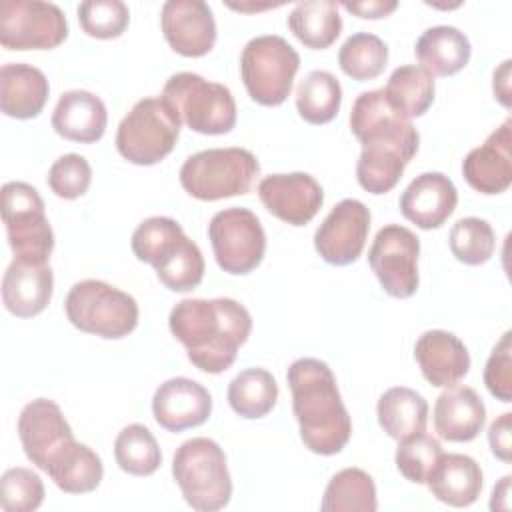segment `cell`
Segmentation results:
<instances>
[{
    "mask_svg": "<svg viewBox=\"0 0 512 512\" xmlns=\"http://www.w3.org/2000/svg\"><path fill=\"white\" fill-rule=\"evenodd\" d=\"M46 472L62 492L86 494L98 488L104 466L90 446L70 440L50 460Z\"/></svg>",
    "mask_w": 512,
    "mask_h": 512,
    "instance_id": "29",
    "label": "cell"
},
{
    "mask_svg": "<svg viewBox=\"0 0 512 512\" xmlns=\"http://www.w3.org/2000/svg\"><path fill=\"white\" fill-rule=\"evenodd\" d=\"M482 480V468L472 456L442 452L426 484L436 500L454 508H464L478 500Z\"/></svg>",
    "mask_w": 512,
    "mask_h": 512,
    "instance_id": "27",
    "label": "cell"
},
{
    "mask_svg": "<svg viewBox=\"0 0 512 512\" xmlns=\"http://www.w3.org/2000/svg\"><path fill=\"white\" fill-rule=\"evenodd\" d=\"M78 20L88 36L110 40L124 34L130 12L122 0H88L78 6Z\"/></svg>",
    "mask_w": 512,
    "mask_h": 512,
    "instance_id": "41",
    "label": "cell"
},
{
    "mask_svg": "<svg viewBox=\"0 0 512 512\" xmlns=\"http://www.w3.org/2000/svg\"><path fill=\"white\" fill-rule=\"evenodd\" d=\"M108 112L104 102L88 90H68L60 94L52 112V128L58 136L92 144L106 132Z\"/></svg>",
    "mask_w": 512,
    "mask_h": 512,
    "instance_id": "25",
    "label": "cell"
},
{
    "mask_svg": "<svg viewBox=\"0 0 512 512\" xmlns=\"http://www.w3.org/2000/svg\"><path fill=\"white\" fill-rule=\"evenodd\" d=\"M132 252L156 270L158 280L172 292H188L204 278V256L182 226L168 216H150L132 234Z\"/></svg>",
    "mask_w": 512,
    "mask_h": 512,
    "instance_id": "3",
    "label": "cell"
},
{
    "mask_svg": "<svg viewBox=\"0 0 512 512\" xmlns=\"http://www.w3.org/2000/svg\"><path fill=\"white\" fill-rule=\"evenodd\" d=\"M414 358L422 376L438 388L456 386L470 370L464 342L446 330H428L414 344Z\"/></svg>",
    "mask_w": 512,
    "mask_h": 512,
    "instance_id": "22",
    "label": "cell"
},
{
    "mask_svg": "<svg viewBox=\"0 0 512 512\" xmlns=\"http://www.w3.org/2000/svg\"><path fill=\"white\" fill-rule=\"evenodd\" d=\"M418 256V236L400 224H388L378 230L368 250V264L386 294L410 298L420 282Z\"/></svg>",
    "mask_w": 512,
    "mask_h": 512,
    "instance_id": "13",
    "label": "cell"
},
{
    "mask_svg": "<svg viewBox=\"0 0 512 512\" xmlns=\"http://www.w3.org/2000/svg\"><path fill=\"white\" fill-rule=\"evenodd\" d=\"M44 500L42 478L30 468H10L0 478V506L6 512H32Z\"/></svg>",
    "mask_w": 512,
    "mask_h": 512,
    "instance_id": "42",
    "label": "cell"
},
{
    "mask_svg": "<svg viewBox=\"0 0 512 512\" xmlns=\"http://www.w3.org/2000/svg\"><path fill=\"white\" fill-rule=\"evenodd\" d=\"M64 310L72 326L108 340L128 336L138 324L136 300L128 292L94 278L80 280L68 290Z\"/></svg>",
    "mask_w": 512,
    "mask_h": 512,
    "instance_id": "6",
    "label": "cell"
},
{
    "mask_svg": "<svg viewBox=\"0 0 512 512\" xmlns=\"http://www.w3.org/2000/svg\"><path fill=\"white\" fill-rule=\"evenodd\" d=\"M510 64H512L510 60H504L500 68L494 70V78H492L494 96L504 108H510Z\"/></svg>",
    "mask_w": 512,
    "mask_h": 512,
    "instance_id": "47",
    "label": "cell"
},
{
    "mask_svg": "<svg viewBox=\"0 0 512 512\" xmlns=\"http://www.w3.org/2000/svg\"><path fill=\"white\" fill-rule=\"evenodd\" d=\"M496 248V236L492 226L476 216L460 218L450 230V250L456 260L468 266H480L488 262Z\"/></svg>",
    "mask_w": 512,
    "mask_h": 512,
    "instance_id": "39",
    "label": "cell"
},
{
    "mask_svg": "<svg viewBox=\"0 0 512 512\" xmlns=\"http://www.w3.org/2000/svg\"><path fill=\"white\" fill-rule=\"evenodd\" d=\"M376 414L382 430L400 442L426 430L428 402L412 388L394 386L380 396Z\"/></svg>",
    "mask_w": 512,
    "mask_h": 512,
    "instance_id": "30",
    "label": "cell"
},
{
    "mask_svg": "<svg viewBox=\"0 0 512 512\" xmlns=\"http://www.w3.org/2000/svg\"><path fill=\"white\" fill-rule=\"evenodd\" d=\"M512 346H510V332H504L502 338L496 342L492 348L486 368H484V384L488 392L502 400L510 402L512 400Z\"/></svg>",
    "mask_w": 512,
    "mask_h": 512,
    "instance_id": "44",
    "label": "cell"
},
{
    "mask_svg": "<svg viewBox=\"0 0 512 512\" xmlns=\"http://www.w3.org/2000/svg\"><path fill=\"white\" fill-rule=\"evenodd\" d=\"M510 480H512V476L506 474V476L500 478V482L494 486V490H492V500H490V508H492V510H508V508H510Z\"/></svg>",
    "mask_w": 512,
    "mask_h": 512,
    "instance_id": "48",
    "label": "cell"
},
{
    "mask_svg": "<svg viewBox=\"0 0 512 512\" xmlns=\"http://www.w3.org/2000/svg\"><path fill=\"white\" fill-rule=\"evenodd\" d=\"M212 412L210 392L192 378H170L162 382L152 398L154 420L168 432L200 426Z\"/></svg>",
    "mask_w": 512,
    "mask_h": 512,
    "instance_id": "19",
    "label": "cell"
},
{
    "mask_svg": "<svg viewBox=\"0 0 512 512\" xmlns=\"http://www.w3.org/2000/svg\"><path fill=\"white\" fill-rule=\"evenodd\" d=\"M66 36V16L52 2L6 0L0 8V44L6 50H52Z\"/></svg>",
    "mask_w": 512,
    "mask_h": 512,
    "instance_id": "12",
    "label": "cell"
},
{
    "mask_svg": "<svg viewBox=\"0 0 512 512\" xmlns=\"http://www.w3.org/2000/svg\"><path fill=\"white\" fill-rule=\"evenodd\" d=\"M172 476L184 500L198 512L224 508L232 496L226 454L212 438H192L180 444L172 458Z\"/></svg>",
    "mask_w": 512,
    "mask_h": 512,
    "instance_id": "4",
    "label": "cell"
},
{
    "mask_svg": "<svg viewBox=\"0 0 512 512\" xmlns=\"http://www.w3.org/2000/svg\"><path fill=\"white\" fill-rule=\"evenodd\" d=\"M162 32L170 48L182 56L208 54L216 42V22L202 0H168L162 6Z\"/></svg>",
    "mask_w": 512,
    "mask_h": 512,
    "instance_id": "18",
    "label": "cell"
},
{
    "mask_svg": "<svg viewBox=\"0 0 512 512\" xmlns=\"http://www.w3.org/2000/svg\"><path fill=\"white\" fill-rule=\"evenodd\" d=\"M298 68V52L276 34L252 38L240 54L244 88L262 106H278L290 96Z\"/></svg>",
    "mask_w": 512,
    "mask_h": 512,
    "instance_id": "9",
    "label": "cell"
},
{
    "mask_svg": "<svg viewBox=\"0 0 512 512\" xmlns=\"http://www.w3.org/2000/svg\"><path fill=\"white\" fill-rule=\"evenodd\" d=\"M342 104V86L326 70H312L296 88V110L310 124H328Z\"/></svg>",
    "mask_w": 512,
    "mask_h": 512,
    "instance_id": "36",
    "label": "cell"
},
{
    "mask_svg": "<svg viewBox=\"0 0 512 512\" xmlns=\"http://www.w3.org/2000/svg\"><path fill=\"white\" fill-rule=\"evenodd\" d=\"M464 180L480 194H502L512 182V120L506 118L482 146L462 160Z\"/></svg>",
    "mask_w": 512,
    "mask_h": 512,
    "instance_id": "20",
    "label": "cell"
},
{
    "mask_svg": "<svg viewBox=\"0 0 512 512\" xmlns=\"http://www.w3.org/2000/svg\"><path fill=\"white\" fill-rule=\"evenodd\" d=\"M414 156L416 152L398 146H362L356 164L358 184L370 194H386L398 184Z\"/></svg>",
    "mask_w": 512,
    "mask_h": 512,
    "instance_id": "32",
    "label": "cell"
},
{
    "mask_svg": "<svg viewBox=\"0 0 512 512\" xmlns=\"http://www.w3.org/2000/svg\"><path fill=\"white\" fill-rule=\"evenodd\" d=\"M416 58L432 76H452L460 72L472 54L470 40L454 26H432L416 40Z\"/></svg>",
    "mask_w": 512,
    "mask_h": 512,
    "instance_id": "28",
    "label": "cell"
},
{
    "mask_svg": "<svg viewBox=\"0 0 512 512\" xmlns=\"http://www.w3.org/2000/svg\"><path fill=\"white\" fill-rule=\"evenodd\" d=\"M290 32L312 50H324L336 42L342 32L338 4L332 0L298 2L288 14Z\"/></svg>",
    "mask_w": 512,
    "mask_h": 512,
    "instance_id": "31",
    "label": "cell"
},
{
    "mask_svg": "<svg viewBox=\"0 0 512 512\" xmlns=\"http://www.w3.org/2000/svg\"><path fill=\"white\" fill-rule=\"evenodd\" d=\"M486 422V406L470 386L446 388L434 404V428L448 442L474 440Z\"/></svg>",
    "mask_w": 512,
    "mask_h": 512,
    "instance_id": "24",
    "label": "cell"
},
{
    "mask_svg": "<svg viewBox=\"0 0 512 512\" xmlns=\"http://www.w3.org/2000/svg\"><path fill=\"white\" fill-rule=\"evenodd\" d=\"M388 62V46L370 32L352 34L338 52V64L346 76L364 82L382 74Z\"/></svg>",
    "mask_w": 512,
    "mask_h": 512,
    "instance_id": "38",
    "label": "cell"
},
{
    "mask_svg": "<svg viewBox=\"0 0 512 512\" xmlns=\"http://www.w3.org/2000/svg\"><path fill=\"white\" fill-rule=\"evenodd\" d=\"M350 128L362 146H400L418 152V130L392 106L384 88L362 92L354 100Z\"/></svg>",
    "mask_w": 512,
    "mask_h": 512,
    "instance_id": "14",
    "label": "cell"
},
{
    "mask_svg": "<svg viewBox=\"0 0 512 512\" xmlns=\"http://www.w3.org/2000/svg\"><path fill=\"white\" fill-rule=\"evenodd\" d=\"M168 326L198 370L220 374L248 340L252 316L232 298H186L170 310Z\"/></svg>",
    "mask_w": 512,
    "mask_h": 512,
    "instance_id": "1",
    "label": "cell"
},
{
    "mask_svg": "<svg viewBox=\"0 0 512 512\" xmlns=\"http://www.w3.org/2000/svg\"><path fill=\"white\" fill-rule=\"evenodd\" d=\"M54 290V274L48 264H34L14 258L2 278L4 308L18 318L40 314Z\"/></svg>",
    "mask_w": 512,
    "mask_h": 512,
    "instance_id": "23",
    "label": "cell"
},
{
    "mask_svg": "<svg viewBox=\"0 0 512 512\" xmlns=\"http://www.w3.org/2000/svg\"><path fill=\"white\" fill-rule=\"evenodd\" d=\"M18 436L28 460L46 472L58 450L74 440L60 406L48 398L28 402L18 416Z\"/></svg>",
    "mask_w": 512,
    "mask_h": 512,
    "instance_id": "17",
    "label": "cell"
},
{
    "mask_svg": "<svg viewBox=\"0 0 512 512\" xmlns=\"http://www.w3.org/2000/svg\"><path fill=\"white\" fill-rule=\"evenodd\" d=\"M440 456H442L440 442L426 432H418L398 442L396 468L406 480L414 484H426Z\"/></svg>",
    "mask_w": 512,
    "mask_h": 512,
    "instance_id": "40",
    "label": "cell"
},
{
    "mask_svg": "<svg viewBox=\"0 0 512 512\" xmlns=\"http://www.w3.org/2000/svg\"><path fill=\"white\" fill-rule=\"evenodd\" d=\"M258 172L260 164L250 150L210 148L186 158L180 184L192 198L212 202L250 192Z\"/></svg>",
    "mask_w": 512,
    "mask_h": 512,
    "instance_id": "7",
    "label": "cell"
},
{
    "mask_svg": "<svg viewBox=\"0 0 512 512\" xmlns=\"http://www.w3.org/2000/svg\"><path fill=\"white\" fill-rule=\"evenodd\" d=\"M286 380L304 446L320 456L338 454L352 436V420L330 366L318 358H298Z\"/></svg>",
    "mask_w": 512,
    "mask_h": 512,
    "instance_id": "2",
    "label": "cell"
},
{
    "mask_svg": "<svg viewBox=\"0 0 512 512\" xmlns=\"http://www.w3.org/2000/svg\"><path fill=\"white\" fill-rule=\"evenodd\" d=\"M278 400V384L264 368H246L228 384V404L242 418L266 416Z\"/></svg>",
    "mask_w": 512,
    "mask_h": 512,
    "instance_id": "34",
    "label": "cell"
},
{
    "mask_svg": "<svg viewBox=\"0 0 512 512\" xmlns=\"http://www.w3.org/2000/svg\"><path fill=\"white\" fill-rule=\"evenodd\" d=\"M378 508L376 486L368 472L344 468L336 472L322 496V512H374Z\"/></svg>",
    "mask_w": 512,
    "mask_h": 512,
    "instance_id": "35",
    "label": "cell"
},
{
    "mask_svg": "<svg viewBox=\"0 0 512 512\" xmlns=\"http://www.w3.org/2000/svg\"><path fill=\"white\" fill-rule=\"evenodd\" d=\"M48 80L42 70L24 62L0 68V108L16 120L36 118L48 100Z\"/></svg>",
    "mask_w": 512,
    "mask_h": 512,
    "instance_id": "26",
    "label": "cell"
},
{
    "mask_svg": "<svg viewBox=\"0 0 512 512\" xmlns=\"http://www.w3.org/2000/svg\"><path fill=\"white\" fill-rule=\"evenodd\" d=\"M180 126L178 112L162 96L142 98L118 124L116 148L136 166L158 164L174 150Z\"/></svg>",
    "mask_w": 512,
    "mask_h": 512,
    "instance_id": "5",
    "label": "cell"
},
{
    "mask_svg": "<svg viewBox=\"0 0 512 512\" xmlns=\"http://www.w3.org/2000/svg\"><path fill=\"white\" fill-rule=\"evenodd\" d=\"M46 180L58 198L74 200L88 192L92 182V168L84 156L64 154L50 166Z\"/></svg>",
    "mask_w": 512,
    "mask_h": 512,
    "instance_id": "43",
    "label": "cell"
},
{
    "mask_svg": "<svg viewBox=\"0 0 512 512\" xmlns=\"http://www.w3.org/2000/svg\"><path fill=\"white\" fill-rule=\"evenodd\" d=\"M162 98L198 134H228L236 126V102L230 88L200 74H172L164 84Z\"/></svg>",
    "mask_w": 512,
    "mask_h": 512,
    "instance_id": "8",
    "label": "cell"
},
{
    "mask_svg": "<svg viewBox=\"0 0 512 512\" xmlns=\"http://www.w3.org/2000/svg\"><path fill=\"white\" fill-rule=\"evenodd\" d=\"M510 422H512V414L504 412L488 428L490 450L502 462H510V452H512V432H510L512 428H510Z\"/></svg>",
    "mask_w": 512,
    "mask_h": 512,
    "instance_id": "45",
    "label": "cell"
},
{
    "mask_svg": "<svg viewBox=\"0 0 512 512\" xmlns=\"http://www.w3.org/2000/svg\"><path fill=\"white\" fill-rule=\"evenodd\" d=\"M434 92V76L416 64L398 66L384 88L392 106L410 120L428 112L434 102Z\"/></svg>",
    "mask_w": 512,
    "mask_h": 512,
    "instance_id": "33",
    "label": "cell"
},
{
    "mask_svg": "<svg viewBox=\"0 0 512 512\" xmlns=\"http://www.w3.org/2000/svg\"><path fill=\"white\" fill-rule=\"evenodd\" d=\"M458 192L454 182L442 172L416 176L400 196V212L422 230L440 228L454 212Z\"/></svg>",
    "mask_w": 512,
    "mask_h": 512,
    "instance_id": "21",
    "label": "cell"
},
{
    "mask_svg": "<svg viewBox=\"0 0 512 512\" xmlns=\"http://www.w3.org/2000/svg\"><path fill=\"white\" fill-rule=\"evenodd\" d=\"M2 220L14 258L48 264L54 250V232L46 218L44 200L26 182H6L2 186Z\"/></svg>",
    "mask_w": 512,
    "mask_h": 512,
    "instance_id": "10",
    "label": "cell"
},
{
    "mask_svg": "<svg viewBox=\"0 0 512 512\" xmlns=\"http://www.w3.org/2000/svg\"><path fill=\"white\" fill-rule=\"evenodd\" d=\"M258 196L272 216L290 226L308 224L324 202L322 186L306 172L264 176L258 184Z\"/></svg>",
    "mask_w": 512,
    "mask_h": 512,
    "instance_id": "16",
    "label": "cell"
},
{
    "mask_svg": "<svg viewBox=\"0 0 512 512\" xmlns=\"http://www.w3.org/2000/svg\"><path fill=\"white\" fill-rule=\"evenodd\" d=\"M348 12L356 14L358 18H384L398 8L394 0H370V2H344L342 4Z\"/></svg>",
    "mask_w": 512,
    "mask_h": 512,
    "instance_id": "46",
    "label": "cell"
},
{
    "mask_svg": "<svg viewBox=\"0 0 512 512\" xmlns=\"http://www.w3.org/2000/svg\"><path fill=\"white\" fill-rule=\"evenodd\" d=\"M116 464L132 476H150L162 464L154 434L144 424H128L114 440Z\"/></svg>",
    "mask_w": 512,
    "mask_h": 512,
    "instance_id": "37",
    "label": "cell"
},
{
    "mask_svg": "<svg viewBox=\"0 0 512 512\" xmlns=\"http://www.w3.org/2000/svg\"><path fill=\"white\" fill-rule=\"evenodd\" d=\"M208 238L218 266L228 274H248L264 258L266 234L248 208H224L208 224Z\"/></svg>",
    "mask_w": 512,
    "mask_h": 512,
    "instance_id": "11",
    "label": "cell"
},
{
    "mask_svg": "<svg viewBox=\"0 0 512 512\" xmlns=\"http://www.w3.org/2000/svg\"><path fill=\"white\" fill-rule=\"evenodd\" d=\"M370 230V210L356 198L340 200L314 234L320 258L334 266L356 262L364 250Z\"/></svg>",
    "mask_w": 512,
    "mask_h": 512,
    "instance_id": "15",
    "label": "cell"
}]
</instances>
